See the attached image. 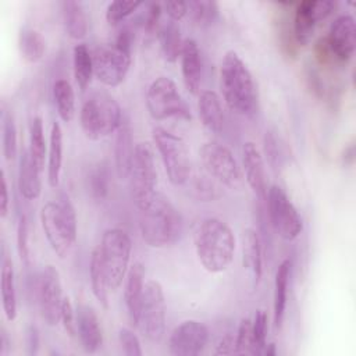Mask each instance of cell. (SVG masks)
<instances>
[{"mask_svg": "<svg viewBox=\"0 0 356 356\" xmlns=\"http://www.w3.org/2000/svg\"><path fill=\"white\" fill-rule=\"evenodd\" d=\"M220 86L228 108L239 115H253L257 110V88L250 70L241 56L228 50L220 64Z\"/></svg>", "mask_w": 356, "mask_h": 356, "instance_id": "1", "label": "cell"}, {"mask_svg": "<svg viewBox=\"0 0 356 356\" xmlns=\"http://www.w3.org/2000/svg\"><path fill=\"white\" fill-rule=\"evenodd\" d=\"M193 246L203 268L217 274L225 271L234 259L235 236L227 222L207 217L199 222L193 234Z\"/></svg>", "mask_w": 356, "mask_h": 356, "instance_id": "2", "label": "cell"}, {"mask_svg": "<svg viewBox=\"0 0 356 356\" xmlns=\"http://www.w3.org/2000/svg\"><path fill=\"white\" fill-rule=\"evenodd\" d=\"M139 231L152 248L174 245L182 232V218L171 200L160 192L139 209Z\"/></svg>", "mask_w": 356, "mask_h": 356, "instance_id": "3", "label": "cell"}, {"mask_svg": "<svg viewBox=\"0 0 356 356\" xmlns=\"http://www.w3.org/2000/svg\"><path fill=\"white\" fill-rule=\"evenodd\" d=\"M40 224L51 250L58 257H67L76 242V213L67 193L56 202H47L40 209Z\"/></svg>", "mask_w": 356, "mask_h": 356, "instance_id": "4", "label": "cell"}, {"mask_svg": "<svg viewBox=\"0 0 356 356\" xmlns=\"http://www.w3.org/2000/svg\"><path fill=\"white\" fill-rule=\"evenodd\" d=\"M134 33L128 26L118 31L113 42L97 46L92 51L93 74L106 86L121 85L131 67Z\"/></svg>", "mask_w": 356, "mask_h": 356, "instance_id": "5", "label": "cell"}, {"mask_svg": "<svg viewBox=\"0 0 356 356\" xmlns=\"http://www.w3.org/2000/svg\"><path fill=\"white\" fill-rule=\"evenodd\" d=\"M122 118L121 106L106 90L90 93L82 103L79 111L81 128L90 140H99L115 132Z\"/></svg>", "mask_w": 356, "mask_h": 356, "instance_id": "6", "label": "cell"}, {"mask_svg": "<svg viewBox=\"0 0 356 356\" xmlns=\"http://www.w3.org/2000/svg\"><path fill=\"white\" fill-rule=\"evenodd\" d=\"M97 248L106 273L108 289L115 291L122 284L129 268L132 252L131 236L121 228H108L103 232Z\"/></svg>", "mask_w": 356, "mask_h": 356, "instance_id": "7", "label": "cell"}, {"mask_svg": "<svg viewBox=\"0 0 356 356\" xmlns=\"http://www.w3.org/2000/svg\"><path fill=\"white\" fill-rule=\"evenodd\" d=\"M153 143L160 154L168 181L181 186L191 178V154L185 140L163 127L152 129Z\"/></svg>", "mask_w": 356, "mask_h": 356, "instance_id": "8", "label": "cell"}, {"mask_svg": "<svg viewBox=\"0 0 356 356\" xmlns=\"http://www.w3.org/2000/svg\"><path fill=\"white\" fill-rule=\"evenodd\" d=\"M146 107L153 120H191V110L170 76H157L146 90Z\"/></svg>", "mask_w": 356, "mask_h": 356, "instance_id": "9", "label": "cell"}, {"mask_svg": "<svg viewBox=\"0 0 356 356\" xmlns=\"http://www.w3.org/2000/svg\"><path fill=\"white\" fill-rule=\"evenodd\" d=\"M200 163L210 178L229 189H239L243 182L242 170L232 152L216 140L204 142L199 149Z\"/></svg>", "mask_w": 356, "mask_h": 356, "instance_id": "10", "label": "cell"}, {"mask_svg": "<svg viewBox=\"0 0 356 356\" xmlns=\"http://www.w3.org/2000/svg\"><path fill=\"white\" fill-rule=\"evenodd\" d=\"M128 178L132 200L138 209H142L157 192V170L150 143L139 142L135 145Z\"/></svg>", "mask_w": 356, "mask_h": 356, "instance_id": "11", "label": "cell"}, {"mask_svg": "<svg viewBox=\"0 0 356 356\" xmlns=\"http://www.w3.org/2000/svg\"><path fill=\"white\" fill-rule=\"evenodd\" d=\"M264 200L267 220L275 234L285 241L296 239L303 229V221L286 192L278 185H271Z\"/></svg>", "mask_w": 356, "mask_h": 356, "instance_id": "12", "label": "cell"}, {"mask_svg": "<svg viewBox=\"0 0 356 356\" xmlns=\"http://www.w3.org/2000/svg\"><path fill=\"white\" fill-rule=\"evenodd\" d=\"M136 327L152 342H159L165 332V298L163 286L156 280L145 284Z\"/></svg>", "mask_w": 356, "mask_h": 356, "instance_id": "13", "label": "cell"}, {"mask_svg": "<svg viewBox=\"0 0 356 356\" xmlns=\"http://www.w3.org/2000/svg\"><path fill=\"white\" fill-rule=\"evenodd\" d=\"M63 299L60 273L54 266L47 264L38 280V303L42 318L47 325H56L60 323Z\"/></svg>", "mask_w": 356, "mask_h": 356, "instance_id": "14", "label": "cell"}, {"mask_svg": "<svg viewBox=\"0 0 356 356\" xmlns=\"http://www.w3.org/2000/svg\"><path fill=\"white\" fill-rule=\"evenodd\" d=\"M209 342L207 327L196 320H185L170 334L168 349L174 356H196Z\"/></svg>", "mask_w": 356, "mask_h": 356, "instance_id": "15", "label": "cell"}, {"mask_svg": "<svg viewBox=\"0 0 356 356\" xmlns=\"http://www.w3.org/2000/svg\"><path fill=\"white\" fill-rule=\"evenodd\" d=\"M325 42L337 64L348 63L356 47V25L350 14L338 15L330 25Z\"/></svg>", "mask_w": 356, "mask_h": 356, "instance_id": "16", "label": "cell"}, {"mask_svg": "<svg viewBox=\"0 0 356 356\" xmlns=\"http://www.w3.org/2000/svg\"><path fill=\"white\" fill-rule=\"evenodd\" d=\"M245 179L259 202H264L267 193V178L264 159L253 142H245L241 150Z\"/></svg>", "mask_w": 356, "mask_h": 356, "instance_id": "17", "label": "cell"}, {"mask_svg": "<svg viewBox=\"0 0 356 356\" xmlns=\"http://www.w3.org/2000/svg\"><path fill=\"white\" fill-rule=\"evenodd\" d=\"M263 243L254 228H246L242 235V267L252 289H256L263 274Z\"/></svg>", "mask_w": 356, "mask_h": 356, "instance_id": "18", "label": "cell"}, {"mask_svg": "<svg viewBox=\"0 0 356 356\" xmlns=\"http://www.w3.org/2000/svg\"><path fill=\"white\" fill-rule=\"evenodd\" d=\"M76 334L86 353L97 352L103 345V332L93 307L81 305L76 309Z\"/></svg>", "mask_w": 356, "mask_h": 356, "instance_id": "19", "label": "cell"}, {"mask_svg": "<svg viewBox=\"0 0 356 356\" xmlns=\"http://www.w3.org/2000/svg\"><path fill=\"white\" fill-rule=\"evenodd\" d=\"M181 71L182 79L186 89L196 95L200 90L202 76H203V63L200 49L192 38L184 39L182 50H181Z\"/></svg>", "mask_w": 356, "mask_h": 356, "instance_id": "20", "label": "cell"}, {"mask_svg": "<svg viewBox=\"0 0 356 356\" xmlns=\"http://www.w3.org/2000/svg\"><path fill=\"white\" fill-rule=\"evenodd\" d=\"M145 267L142 263L136 261L129 266L124 278V302L131 324L136 327L139 307L145 289Z\"/></svg>", "mask_w": 356, "mask_h": 356, "instance_id": "21", "label": "cell"}, {"mask_svg": "<svg viewBox=\"0 0 356 356\" xmlns=\"http://www.w3.org/2000/svg\"><path fill=\"white\" fill-rule=\"evenodd\" d=\"M135 145L132 136V128L129 118L124 115L118 129L115 131V140H114V165L117 177L121 179L128 178L132 159H134Z\"/></svg>", "mask_w": 356, "mask_h": 356, "instance_id": "22", "label": "cell"}, {"mask_svg": "<svg viewBox=\"0 0 356 356\" xmlns=\"http://www.w3.org/2000/svg\"><path fill=\"white\" fill-rule=\"evenodd\" d=\"M42 170L31 157L28 149H24L18 167V191L26 200H36L42 192Z\"/></svg>", "mask_w": 356, "mask_h": 356, "instance_id": "23", "label": "cell"}, {"mask_svg": "<svg viewBox=\"0 0 356 356\" xmlns=\"http://www.w3.org/2000/svg\"><path fill=\"white\" fill-rule=\"evenodd\" d=\"M291 278V261L285 259L280 263L274 277V298H273V324L274 330L280 331L284 323L286 302H288V286Z\"/></svg>", "mask_w": 356, "mask_h": 356, "instance_id": "24", "label": "cell"}, {"mask_svg": "<svg viewBox=\"0 0 356 356\" xmlns=\"http://www.w3.org/2000/svg\"><path fill=\"white\" fill-rule=\"evenodd\" d=\"M197 113L203 127L211 134H220L224 127V113L218 95L214 90H203L197 97Z\"/></svg>", "mask_w": 356, "mask_h": 356, "instance_id": "25", "label": "cell"}, {"mask_svg": "<svg viewBox=\"0 0 356 356\" xmlns=\"http://www.w3.org/2000/svg\"><path fill=\"white\" fill-rule=\"evenodd\" d=\"M318 21L314 13V1L303 0L296 4L293 19H292V32L298 46H306L312 40Z\"/></svg>", "mask_w": 356, "mask_h": 356, "instance_id": "26", "label": "cell"}, {"mask_svg": "<svg viewBox=\"0 0 356 356\" xmlns=\"http://www.w3.org/2000/svg\"><path fill=\"white\" fill-rule=\"evenodd\" d=\"M60 8L67 35L72 39H82L88 33V17L83 6L75 0H63Z\"/></svg>", "mask_w": 356, "mask_h": 356, "instance_id": "27", "label": "cell"}, {"mask_svg": "<svg viewBox=\"0 0 356 356\" xmlns=\"http://www.w3.org/2000/svg\"><path fill=\"white\" fill-rule=\"evenodd\" d=\"M0 295H1V309L8 321H14L17 317V289L13 263L8 257L1 261L0 271Z\"/></svg>", "mask_w": 356, "mask_h": 356, "instance_id": "28", "label": "cell"}, {"mask_svg": "<svg viewBox=\"0 0 356 356\" xmlns=\"http://www.w3.org/2000/svg\"><path fill=\"white\" fill-rule=\"evenodd\" d=\"M63 167V129L57 121L51 124L47 147V182L56 188L60 181Z\"/></svg>", "mask_w": 356, "mask_h": 356, "instance_id": "29", "label": "cell"}, {"mask_svg": "<svg viewBox=\"0 0 356 356\" xmlns=\"http://www.w3.org/2000/svg\"><path fill=\"white\" fill-rule=\"evenodd\" d=\"M157 38L160 43V50L165 61L175 63L181 56L184 39L181 36V28L177 21L167 19L165 22L160 24L157 31Z\"/></svg>", "mask_w": 356, "mask_h": 356, "instance_id": "30", "label": "cell"}, {"mask_svg": "<svg viewBox=\"0 0 356 356\" xmlns=\"http://www.w3.org/2000/svg\"><path fill=\"white\" fill-rule=\"evenodd\" d=\"M72 70L74 79L81 92H85L90 85L93 74L92 51L85 43H78L72 50Z\"/></svg>", "mask_w": 356, "mask_h": 356, "instance_id": "31", "label": "cell"}, {"mask_svg": "<svg viewBox=\"0 0 356 356\" xmlns=\"http://www.w3.org/2000/svg\"><path fill=\"white\" fill-rule=\"evenodd\" d=\"M89 277H90V286H92V293L96 298V300L104 307H108V285H107V278L106 273L102 264L99 248L96 246L92 253H90V261H89Z\"/></svg>", "mask_w": 356, "mask_h": 356, "instance_id": "32", "label": "cell"}, {"mask_svg": "<svg viewBox=\"0 0 356 356\" xmlns=\"http://www.w3.org/2000/svg\"><path fill=\"white\" fill-rule=\"evenodd\" d=\"M18 47L21 56L29 63H38L42 60L46 51V40L42 33L33 28L24 26L18 35Z\"/></svg>", "mask_w": 356, "mask_h": 356, "instance_id": "33", "label": "cell"}, {"mask_svg": "<svg viewBox=\"0 0 356 356\" xmlns=\"http://www.w3.org/2000/svg\"><path fill=\"white\" fill-rule=\"evenodd\" d=\"M53 99L58 117L70 122L75 115V93L70 81L60 78L53 85Z\"/></svg>", "mask_w": 356, "mask_h": 356, "instance_id": "34", "label": "cell"}, {"mask_svg": "<svg viewBox=\"0 0 356 356\" xmlns=\"http://www.w3.org/2000/svg\"><path fill=\"white\" fill-rule=\"evenodd\" d=\"M47 147H49V145H46V139H44L43 121L39 115H33L29 121L28 152L40 170H43V167H44V157L47 153Z\"/></svg>", "mask_w": 356, "mask_h": 356, "instance_id": "35", "label": "cell"}, {"mask_svg": "<svg viewBox=\"0 0 356 356\" xmlns=\"http://www.w3.org/2000/svg\"><path fill=\"white\" fill-rule=\"evenodd\" d=\"M263 150L268 165L274 172H280L286 161V150L284 142L274 131H266L263 138Z\"/></svg>", "mask_w": 356, "mask_h": 356, "instance_id": "36", "label": "cell"}, {"mask_svg": "<svg viewBox=\"0 0 356 356\" xmlns=\"http://www.w3.org/2000/svg\"><path fill=\"white\" fill-rule=\"evenodd\" d=\"M1 152L7 161L14 160L18 152L15 120L14 115L7 110H4L1 114Z\"/></svg>", "mask_w": 356, "mask_h": 356, "instance_id": "37", "label": "cell"}, {"mask_svg": "<svg viewBox=\"0 0 356 356\" xmlns=\"http://www.w3.org/2000/svg\"><path fill=\"white\" fill-rule=\"evenodd\" d=\"M186 3L191 19L200 26L211 25L218 17V4L213 0H192Z\"/></svg>", "mask_w": 356, "mask_h": 356, "instance_id": "38", "label": "cell"}, {"mask_svg": "<svg viewBox=\"0 0 356 356\" xmlns=\"http://www.w3.org/2000/svg\"><path fill=\"white\" fill-rule=\"evenodd\" d=\"M235 353L257 355L252 332V320L249 317L242 318L239 323L238 332L235 337Z\"/></svg>", "mask_w": 356, "mask_h": 356, "instance_id": "39", "label": "cell"}, {"mask_svg": "<svg viewBox=\"0 0 356 356\" xmlns=\"http://www.w3.org/2000/svg\"><path fill=\"white\" fill-rule=\"evenodd\" d=\"M108 184H110L108 170L104 164H99L89 175V186H90L92 196L97 200L104 199L108 192Z\"/></svg>", "mask_w": 356, "mask_h": 356, "instance_id": "40", "label": "cell"}, {"mask_svg": "<svg viewBox=\"0 0 356 356\" xmlns=\"http://www.w3.org/2000/svg\"><path fill=\"white\" fill-rule=\"evenodd\" d=\"M140 6V1H111L106 8V19L108 24H120L134 11H136V8H139Z\"/></svg>", "mask_w": 356, "mask_h": 356, "instance_id": "41", "label": "cell"}, {"mask_svg": "<svg viewBox=\"0 0 356 356\" xmlns=\"http://www.w3.org/2000/svg\"><path fill=\"white\" fill-rule=\"evenodd\" d=\"M29 231H28V220L25 214L18 216L17 221V252L21 263L24 266H29L31 256H29Z\"/></svg>", "mask_w": 356, "mask_h": 356, "instance_id": "42", "label": "cell"}, {"mask_svg": "<svg viewBox=\"0 0 356 356\" xmlns=\"http://www.w3.org/2000/svg\"><path fill=\"white\" fill-rule=\"evenodd\" d=\"M267 313L263 309H259L254 314V318L252 320V332H253V339L256 345L257 355L263 353V349L267 343Z\"/></svg>", "mask_w": 356, "mask_h": 356, "instance_id": "43", "label": "cell"}, {"mask_svg": "<svg viewBox=\"0 0 356 356\" xmlns=\"http://www.w3.org/2000/svg\"><path fill=\"white\" fill-rule=\"evenodd\" d=\"M161 11H163V7L160 3H150L146 7V11L142 17V24H140L145 35L152 36V35H154V32L159 31Z\"/></svg>", "mask_w": 356, "mask_h": 356, "instance_id": "44", "label": "cell"}, {"mask_svg": "<svg viewBox=\"0 0 356 356\" xmlns=\"http://www.w3.org/2000/svg\"><path fill=\"white\" fill-rule=\"evenodd\" d=\"M118 342L121 345V349L124 355L127 356H142L143 350L140 346L139 338L134 334L129 328H120L118 331Z\"/></svg>", "mask_w": 356, "mask_h": 356, "instance_id": "45", "label": "cell"}, {"mask_svg": "<svg viewBox=\"0 0 356 356\" xmlns=\"http://www.w3.org/2000/svg\"><path fill=\"white\" fill-rule=\"evenodd\" d=\"M60 321L63 324V328H64L65 334L70 338H74L76 335V312L74 310L71 299L67 298V296H64L63 303H61Z\"/></svg>", "mask_w": 356, "mask_h": 356, "instance_id": "46", "label": "cell"}, {"mask_svg": "<svg viewBox=\"0 0 356 356\" xmlns=\"http://www.w3.org/2000/svg\"><path fill=\"white\" fill-rule=\"evenodd\" d=\"M306 81L309 88L312 89V92L320 97V99H325L328 95V86L325 85L324 79L321 78L320 72L314 68V67H307L306 68Z\"/></svg>", "mask_w": 356, "mask_h": 356, "instance_id": "47", "label": "cell"}, {"mask_svg": "<svg viewBox=\"0 0 356 356\" xmlns=\"http://www.w3.org/2000/svg\"><path fill=\"white\" fill-rule=\"evenodd\" d=\"M163 11L168 15L172 21H179L188 14V3L186 1H165L161 4Z\"/></svg>", "mask_w": 356, "mask_h": 356, "instance_id": "48", "label": "cell"}, {"mask_svg": "<svg viewBox=\"0 0 356 356\" xmlns=\"http://www.w3.org/2000/svg\"><path fill=\"white\" fill-rule=\"evenodd\" d=\"M195 191L199 193L197 196L202 197V199H213L214 197V185L213 182H210L209 179H204V178H197L196 182H195Z\"/></svg>", "mask_w": 356, "mask_h": 356, "instance_id": "49", "label": "cell"}, {"mask_svg": "<svg viewBox=\"0 0 356 356\" xmlns=\"http://www.w3.org/2000/svg\"><path fill=\"white\" fill-rule=\"evenodd\" d=\"M8 204H10V196H8V185L4 172H1V189H0V216L4 218L8 213Z\"/></svg>", "mask_w": 356, "mask_h": 356, "instance_id": "50", "label": "cell"}, {"mask_svg": "<svg viewBox=\"0 0 356 356\" xmlns=\"http://www.w3.org/2000/svg\"><path fill=\"white\" fill-rule=\"evenodd\" d=\"M216 353L217 355L235 353V338H232L229 334L220 338V341L216 345Z\"/></svg>", "mask_w": 356, "mask_h": 356, "instance_id": "51", "label": "cell"}, {"mask_svg": "<svg viewBox=\"0 0 356 356\" xmlns=\"http://www.w3.org/2000/svg\"><path fill=\"white\" fill-rule=\"evenodd\" d=\"M26 348L29 355H36L39 349V332L36 327H29L26 331Z\"/></svg>", "mask_w": 356, "mask_h": 356, "instance_id": "52", "label": "cell"}, {"mask_svg": "<svg viewBox=\"0 0 356 356\" xmlns=\"http://www.w3.org/2000/svg\"><path fill=\"white\" fill-rule=\"evenodd\" d=\"M355 163V143L350 142L342 152V164L345 167H350Z\"/></svg>", "mask_w": 356, "mask_h": 356, "instance_id": "53", "label": "cell"}, {"mask_svg": "<svg viewBox=\"0 0 356 356\" xmlns=\"http://www.w3.org/2000/svg\"><path fill=\"white\" fill-rule=\"evenodd\" d=\"M8 343V339H7V335H6V332L3 331L1 332V355H6V352H7V345Z\"/></svg>", "mask_w": 356, "mask_h": 356, "instance_id": "54", "label": "cell"}]
</instances>
